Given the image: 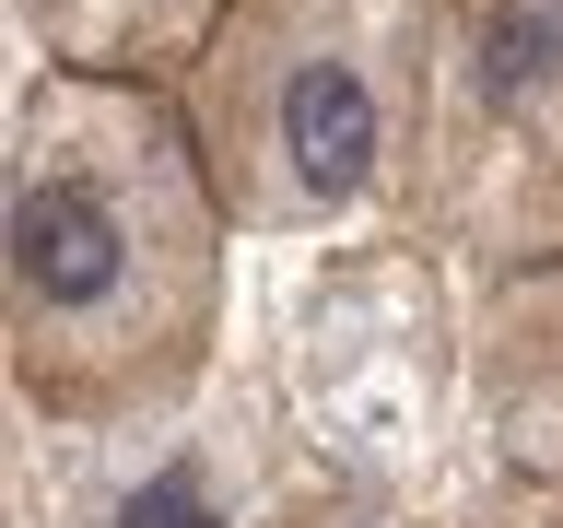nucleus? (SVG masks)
<instances>
[{"label": "nucleus", "instance_id": "obj_1", "mask_svg": "<svg viewBox=\"0 0 563 528\" xmlns=\"http://www.w3.org/2000/svg\"><path fill=\"white\" fill-rule=\"evenodd\" d=\"M235 211L165 82L24 70L0 188V341L47 422H141L188 399L223 329Z\"/></svg>", "mask_w": 563, "mask_h": 528}, {"label": "nucleus", "instance_id": "obj_2", "mask_svg": "<svg viewBox=\"0 0 563 528\" xmlns=\"http://www.w3.org/2000/svg\"><path fill=\"white\" fill-rule=\"evenodd\" d=\"M446 0H235L176 82L235 235H329L399 200L434 141Z\"/></svg>", "mask_w": 563, "mask_h": 528}, {"label": "nucleus", "instance_id": "obj_3", "mask_svg": "<svg viewBox=\"0 0 563 528\" xmlns=\"http://www.w3.org/2000/svg\"><path fill=\"white\" fill-rule=\"evenodd\" d=\"M235 0H12L35 70H95V82H188Z\"/></svg>", "mask_w": 563, "mask_h": 528}, {"label": "nucleus", "instance_id": "obj_4", "mask_svg": "<svg viewBox=\"0 0 563 528\" xmlns=\"http://www.w3.org/2000/svg\"><path fill=\"white\" fill-rule=\"evenodd\" d=\"M271 528H422V517H399L387 493H306V505H282Z\"/></svg>", "mask_w": 563, "mask_h": 528}]
</instances>
